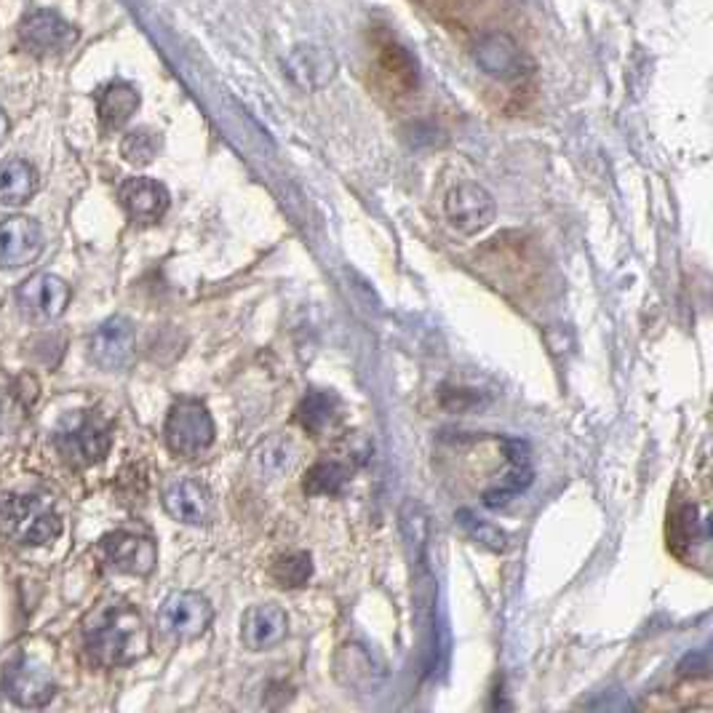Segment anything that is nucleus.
<instances>
[{
    "label": "nucleus",
    "mask_w": 713,
    "mask_h": 713,
    "mask_svg": "<svg viewBox=\"0 0 713 713\" xmlns=\"http://www.w3.org/2000/svg\"><path fill=\"white\" fill-rule=\"evenodd\" d=\"M87 652L100 668H124L150 652V628L126 601L102 607L87 625Z\"/></svg>",
    "instance_id": "obj_1"
},
{
    "label": "nucleus",
    "mask_w": 713,
    "mask_h": 713,
    "mask_svg": "<svg viewBox=\"0 0 713 713\" xmlns=\"http://www.w3.org/2000/svg\"><path fill=\"white\" fill-rule=\"evenodd\" d=\"M0 534L16 545H48L62 534V519L41 495H0Z\"/></svg>",
    "instance_id": "obj_2"
},
{
    "label": "nucleus",
    "mask_w": 713,
    "mask_h": 713,
    "mask_svg": "<svg viewBox=\"0 0 713 713\" xmlns=\"http://www.w3.org/2000/svg\"><path fill=\"white\" fill-rule=\"evenodd\" d=\"M54 447L67 465L91 468L113 447V425L100 412H70L57 423Z\"/></svg>",
    "instance_id": "obj_3"
},
{
    "label": "nucleus",
    "mask_w": 713,
    "mask_h": 713,
    "mask_svg": "<svg viewBox=\"0 0 713 713\" xmlns=\"http://www.w3.org/2000/svg\"><path fill=\"white\" fill-rule=\"evenodd\" d=\"M163 436H166V447L172 449V455L182 460H195L215 444L217 428L204 401L180 399L169 410Z\"/></svg>",
    "instance_id": "obj_4"
},
{
    "label": "nucleus",
    "mask_w": 713,
    "mask_h": 713,
    "mask_svg": "<svg viewBox=\"0 0 713 713\" xmlns=\"http://www.w3.org/2000/svg\"><path fill=\"white\" fill-rule=\"evenodd\" d=\"M211 623H215V607L198 590H174L158 609L161 633L180 639V642H193V639L204 636Z\"/></svg>",
    "instance_id": "obj_5"
},
{
    "label": "nucleus",
    "mask_w": 713,
    "mask_h": 713,
    "mask_svg": "<svg viewBox=\"0 0 713 713\" xmlns=\"http://www.w3.org/2000/svg\"><path fill=\"white\" fill-rule=\"evenodd\" d=\"M444 211L455 230L465 235H475L495 222V198L490 191L475 182H460L447 193Z\"/></svg>",
    "instance_id": "obj_6"
},
{
    "label": "nucleus",
    "mask_w": 713,
    "mask_h": 713,
    "mask_svg": "<svg viewBox=\"0 0 713 713\" xmlns=\"http://www.w3.org/2000/svg\"><path fill=\"white\" fill-rule=\"evenodd\" d=\"M78 33L65 16H59L57 11H33V14L24 16L20 24V44L24 51H30L33 57H54V54H62L76 44Z\"/></svg>",
    "instance_id": "obj_7"
},
{
    "label": "nucleus",
    "mask_w": 713,
    "mask_h": 713,
    "mask_svg": "<svg viewBox=\"0 0 713 713\" xmlns=\"http://www.w3.org/2000/svg\"><path fill=\"white\" fill-rule=\"evenodd\" d=\"M102 556H105L110 570L120 572V575L148 577L158 564V548L148 534L118 529L102 540Z\"/></svg>",
    "instance_id": "obj_8"
},
{
    "label": "nucleus",
    "mask_w": 713,
    "mask_h": 713,
    "mask_svg": "<svg viewBox=\"0 0 713 713\" xmlns=\"http://www.w3.org/2000/svg\"><path fill=\"white\" fill-rule=\"evenodd\" d=\"M375 76L386 94L410 96L419 81L417 59L395 38H382L375 46Z\"/></svg>",
    "instance_id": "obj_9"
},
{
    "label": "nucleus",
    "mask_w": 713,
    "mask_h": 713,
    "mask_svg": "<svg viewBox=\"0 0 713 713\" xmlns=\"http://www.w3.org/2000/svg\"><path fill=\"white\" fill-rule=\"evenodd\" d=\"M3 692L9 694L11 703L22 705V709H44L57 692V681H54L51 670L41 663L22 657L5 668Z\"/></svg>",
    "instance_id": "obj_10"
},
{
    "label": "nucleus",
    "mask_w": 713,
    "mask_h": 713,
    "mask_svg": "<svg viewBox=\"0 0 713 713\" xmlns=\"http://www.w3.org/2000/svg\"><path fill=\"white\" fill-rule=\"evenodd\" d=\"M134 347H137V332L124 315H113L105 324L96 326L89 340V358L105 371H120L131 364Z\"/></svg>",
    "instance_id": "obj_11"
},
{
    "label": "nucleus",
    "mask_w": 713,
    "mask_h": 713,
    "mask_svg": "<svg viewBox=\"0 0 713 713\" xmlns=\"http://www.w3.org/2000/svg\"><path fill=\"white\" fill-rule=\"evenodd\" d=\"M475 62L497 81H519L532 70L527 54L508 33H486L475 44Z\"/></svg>",
    "instance_id": "obj_12"
},
{
    "label": "nucleus",
    "mask_w": 713,
    "mask_h": 713,
    "mask_svg": "<svg viewBox=\"0 0 713 713\" xmlns=\"http://www.w3.org/2000/svg\"><path fill=\"white\" fill-rule=\"evenodd\" d=\"M16 302L30 321H54L70 304V286L51 273H38L16 289Z\"/></svg>",
    "instance_id": "obj_13"
},
{
    "label": "nucleus",
    "mask_w": 713,
    "mask_h": 713,
    "mask_svg": "<svg viewBox=\"0 0 713 713\" xmlns=\"http://www.w3.org/2000/svg\"><path fill=\"white\" fill-rule=\"evenodd\" d=\"M44 252V230L30 217H9L0 222V267L16 271Z\"/></svg>",
    "instance_id": "obj_14"
},
{
    "label": "nucleus",
    "mask_w": 713,
    "mask_h": 713,
    "mask_svg": "<svg viewBox=\"0 0 713 713\" xmlns=\"http://www.w3.org/2000/svg\"><path fill=\"white\" fill-rule=\"evenodd\" d=\"M118 200L131 222L137 225L158 222L169 211V204H172L166 187L158 180H150V176H131V180H126L118 191Z\"/></svg>",
    "instance_id": "obj_15"
},
{
    "label": "nucleus",
    "mask_w": 713,
    "mask_h": 713,
    "mask_svg": "<svg viewBox=\"0 0 713 713\" xmlns=\"http://www.w3.org/2000/svg\"><path fill=\"white\" fill-rule=\"evenodd\" d=\"M289 636V618L278 605H254L241 618V642L249 652H267Z\"/></svg>",
    "instance_id": "obj_16"
},
{
    "label": "nucleus",
    "mask_w": 713,
    "mask_h": 713,
    "mask_svg": "<svg viewBox=\"0 0 713 713\" xmlns=\"http://www.w3.org/2000/svg\"><path fill=\"white\" fill-rule=\"evenodd\" d=\"M163 508L185 527H200L211 516V495L200 481L174 479L163 490Z\"/></svg>",
    "instance_id": "obj_17"
},
{
    "label": "nucleus",
    "mask_w": 713,
    "mask_h": 713,
    "mask_svg": "<svg viewBox=\"0 0 713 713\" xmlns=\"http://www.w3.org/2000/svg\"><path fill=\"white\" fill-rule=\"evenodd\" d=\"M297 423L313 438H324L343 423V401L332 390H310L297 406Z\"/></svg>",
    "instance_id": "obj_18"
},
{
    "label": "nucleus",
    "mask_w": 713,
    "mask_h": 713,
    "mask_svg": "<svg viewBox=\"0 0 713 713\" xmlns=\"http://www.w3.org/2000/svg\"><path fill=\"white\" fill-rule=\"evenodd\" d=\"M505 449H508V471L503 475V484L484 495L486 508H499V505H505L510 497H516L532 484V460H529L527 444L505 441Z\"/></svg>",
    "instance_id": "obj_19"
},
{
    "label": "nucleus",
    "mask_w": 713,
    "mask_h": 713,
    "mask_svg": "<svg viewBox=\"0 0 713 713\" xmlns=\"http://www.w3.org/2000/svg\"><path fill=\"white\" fill-rule=\"evenodd\" d=\"M139 107V94L131 83L115 81L96 94V113L105 131L124 129Z\"/></svg>",
    "instance_id": "obj_20"
},
{
    "label": "nucleus",
    "mask_w": 713,
    "mask_h": 713,
    "mask_svg": "<svg viewBox=\"0 0 713 713\" xmlns=\"http://www.w3.org/2000/svg\"><path fill=\"white\" fill-rule=\"evenodd\" d=\"M337 679L343 681L345 687H353V690H375L380 685L382 666H377L375 657H371L369 649L358 647V644H347L343 652L337 655Z\"/></svg>",
    "instance_id": "obj_21"
},
{
    "label": "nucleus",
    "mask_w": 713,
    "mask_h": 713,
    "mask_svg": "<svg viewBox=\"0 0 713 713\" xmlns=\"http://www.w3.org/2000/svg\"><path fill=\"white\" fill-rule=\"evenodd\" d=\"M38 191V174L22 158L0 163V204L22 206Z\"/></svg>",
    "instance_id": "obj_22"
},
{
    "label": "nucleus",
    "mask_w": 713,
    "mask_h": 713,
    "mask_svg": "<svg viewBox=\"0 0 713 713\" xmlns=\"http://www.w3.org/2000/svg\"><path fill=\"white\" fill-rule=\"evenodd\" d=\"M350 481V468L340 460H321L304 473L302 490L313 497H340Z\"/></svg>",
    "instance_id": "obj_23"
},
{
    "label": "nucleus",
    "mask_w": 713,
    "mask_h": 713,
    "mask_svg": "<svg viewBox=\"0 0 713 713\" xmlns=\"http://www.w3.org/2000/svg\"><path fill=\"white\" fill-rule=\"evenodd\" d=\"M295 462V444L284 436H273L267 441L260 444V449L254 452V465L260 468L262 475L267 479H278L286 473Z\"/></svg>",
    "instance_id": "obj_24"
},
{
    "label": "nucleus",
    "mask_w": 713,
    "mask_h": 713,
    "mask_svg": "<svg viewBox=\"0 0 713 713\" xmlns=\"http://www.w3.org/2000/svg\"><path fill=\"white\" fill-rule=\"evenodd\" d=\"M271 575L278 588H286V590L304 588V585L310 583V577H313V559H310V553L304 551L286 553V556L276 559Z\"/></svg>",
    "instance_id": "obj_25"
},
{
    "label": "nucleus",
    "mask_w": 713,
    "mask_h": 713,
    "mask_svg": "<svg viewBox=\"0 0 713 713\" xmlns=\"http://www.w3.org/2000/svg\"><path fill=\"white\" fill-rule=\"evenodd\" d=\"M457 521H460V527L465 529L468 538H471L473 542H479V545L490 548V551H495V553L510 551V534L505 532V529L495 527L492 521L475 519L471 510H460V514H457Z\"/></svg>",
    "instance_id": "obj_26"
},
{
    "label": "nucleus",
    "mask_w": 713,
    "mask_h": 713,
    "mask_svg": "<svg viewBox=\"0 0 713 713\" xmlns=\"http://www.w3.org/2000/svg\"><path fill=\"white\" fill-rule=\"evenodd\" d=\"M158 150H161V139L150 129H137L126 134V139L120 142V156L134 163V166H148V163L156 161Z\"/></svg>",
    "instance_id": "obj_27"
},
{
    "label": "nucleus",
    "mask_w": 713,
    "mask_h": 713,
    "mask_svg": "<svg viewBox=\"0 0 713 713\" xmlns=\"http://www.w3.org/2000/svg\"><path fill=\"white\" fill-rule=\"evenodd\" d=\"M24 412H27V404L16 390H0V433L14 430L24 419Z\"/></svg>",
    "instance_id": "obj_28"
},
{
    "label": "nucleus",
    "mask_w": 713,
    "mask_h": 713,
    "mask_svg": "<svg viewBox=\"0 0 713 713\" xmlns=\"http://www.w3.org/2000/svg\"><path fill=\"white\" fill-rule=\"evenodd\" d=\"M419 3L430 5L433 11H438V14H444V11H447V9H457V3H460V0H419Z\"/></svg>",
    "instance_id": "obj_29"
},
{
    "label": "nucleus",
    "mask_w": 713,
    "mask_h": 713,
    "mask_svg": "<svg viewBox=\"0 0 713 713\" xmlns=\"http://www.w3.org/2000/svg\"><path fill=\"white\" fill-rule=\"evenodd\" d=\"M5 134H9V118H5L3 107H0V142L5 139Z\"/></svg>",
    "instance_id": "obj_30"
}]
</instances>
